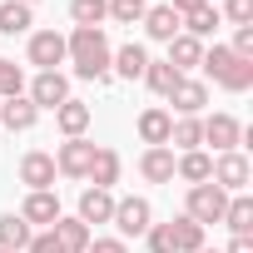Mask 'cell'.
<instances>
[{"label":"cell","mask_w":253,"mask_h":253,"mask_svg":"<svg viewBox=\"0 0 253 253\" xmlns=\"http://www.w3.org/2000/svg\"><path fill=\"white\" fill-rule=\"evenodd\" d=\"M70 15H75L80 30H99V20H104L109 10H104V0H70Z\"/></svg>","instance_id":"cell-26"},{"label":"cell","mask_w":253,"mask_h":253,"mask_svg":"<svg viewBox=\"0 0 253 253\" xmlns=\"http://www.w3.org/2000/svg\"><path fill=\"white\" fill-rule=\"evenodd\" d=\"M169 99H174V104H179V109H184V114H199V109H204V104H209V89H204V84H194V80H184V75H179V84H174V89H169Z\"/></svg>","instance_id":"cell-15"},{"label":"cell","mask_w":253,"mask_h":253,"mask_svg":"<svg viewBox=\"0 0 253 253\" xmlns=\"http://www.w3.org/2000/svg\"><path fill=\"white\" fill-rule=\"evenodd\" d=\"M114 223H119V233H149V204L144 199H119Z\"/></svg>","instance_id":"cell-6"},{"label":"cell","mask_w":253,"mask_h":253,"mask_svg":"<svg viewBox=\"0 0 253 253\" xmlns=\"http://www.w3.org/2000/svg\"><path fill=\"white\" fill-rule=\"evenodd\" d=\"M233 55H238V60L253 55V25H238V35H233Z\"/></svg>","instance_id":"cell-35"},{"label":"cell","mask_w":253,"mask_h":253,"mask_svg":"<svg viewBox=\"0 0 253 253\" xmlns=\"http://www.w3.org/2000/svg\"><path fill=\"white\" fill-rule=\"evenodd\" d=\"M213 179H218V189H243L248 184V159L243 154H223L213 164Z\"/></svg>","instance_id":"cell-13"},{"label":"cell","mask_w":253,"mask_h":253,"mask_svg":"<svg viewBox=\"0 0 253 253\" xmlns=\"http://www.w3.org/2000/svg\"><path fill=\"white\" fill-rule=\"evenodd\" d=\"M20 5H30V0H20Z\"/></svg>","instance_id":"cell-42"},{"label":"cell","mask_w":253,"mask_h":253,"mask_svg":"<svg viewBox=\"0 0 253 253\" xmlns=\"http://www.w3.org/2000/svg\"><path fill=\"white\" fill-rule=\"evenodd\" d=\"M149 248L154 253H174V228L169 223H149Z\"/></svg>","instance_id":"cell-34"},{"label":"cell","mask_w":253,"mask_h":253,"mask_svg":"<svg viewBox=\"0 0 253 253\" xmlns=\"http://www.w3.org/2000/svg\"><path fill=\"white\" fill-rule=\"evenodd\" d=\"M144 30H149L154 40H174V35H179V15H174L169 5H154V10H144Z\"/></svg>","instance_id":"cell-18"},{"label":"cell","mask_w":253,"mask_h":253,"mask_svg":"<svg viewBox=\"0 0 253 253\" xmlns=\"http://www.w3.org/2000/svg\"><path fill=\"white\" fill-rule=\"evenodd\" d=\"M204 139V124L199 119H179V124H169V144H179V149H194Z\"/></svg>","instance_id":"cell-30"},{"label":"cell","mask_w":253,"mask_h":253,"mask_svg":"<svg viewBox=\"0 0 253 253\" xmlns=\"http://www.w3.org/2000/svg\"><path fill=\"white\" fill-rule=\"evenodd\" d=\"M89 179H94V189H109V184L119 179V154H114V149H94V159H89Z\"/></svg>","instance_id":"cell-20"},{"label":"cell","mask_w":253,"mask_h":253,"mask_svg":"<svg viewBox=\"0 0 253 253\" xmlns=\"http://www.w3.org/2000/svg\"><path fill=\"white\" fill-rule=\"evenodd\" d=\"M20 179H25L35 194H40V189H50V184H55V159H50V154H40V149H35V154H25V159H20Z\"/></svg>","instance_id":"cell-8"},{"label":"cell","mask_w":253,"mask_h":253,"mask_svg":"<svg viewBox=\"0 0 253 253\" xmlns=\"http://www.w3.org/2000/svg\"><path fill=\"white\" fill-rule=\"evenodd\" d=\"M199 5H204V0H174V5H169V10H174V15H194Z\"/></svg>","instance_id":"cell-39"},{"label":"cell","mask_w":253,"mask_h":253,"mask_svg":"<svg viewBox=\"0 0 253 253\" xmlns=\"http://www.w3.org/2000/svg\"><path fill=\"white\" fill-rule=\"evenodd\" d=\"M25 248H30V253H65V248H60V238H55V233H40V238H30V243H25Z\"/></svg>","instance_id":"cell-37"},{"label":"cell","mask_w":253,"mask_h":253,"mask_svg":"<svg viewBox=\"0 0 253 253\" xmlns=\"http://www.w3.org/2000/svg\"><path fill=\"white\" fill-rule=\"evenodd\" d=\"M109 218H114L109 189H84L80 194V223H109Z\"/></svg>","instance_id":"cell-9"},{"label":"cell","mask_w":253,"mask_h":253,"mask_svg":"<svg viewBox=\"0 0 253 253\" xmlns=\"http://www.w3.org/2000/svg\"><path fill=\"white\" fill-rule=\"evenodd\" d=\"M65 60V35H55V30H40V35H30V65H45V70H55Z\"/></svg>","instance_id":"cell-5"},{"label":"cell","mask_w":253,"mask_h":253,"mask_svg":"<svg viewBox=\"0 0 253 253\" xmlns=\"http://www.w3.org/2000/svg\"><path fill=\"white\" fill-rule=\"evenodd\" d=\"M228 20L233 25H248L253 20V0H228Z\"/></svg>","instance_id":"cell-36"},{"label":"cell","mask_w":253,"mask_h":253,"mask_svg":"<svg viewBox=\"0 0 253 253\" xmlns=\"http://www.w3.org/2000/svg\"><path fill=\"white\" fill-rule=\"evenodd\" d=\"M35 114H40V109H35L30 99H20V94L0 104V124H10V129H30V124H35Z\"/></svg>","instance_id":"cell-22"},{"label":"cell","mask_w":253,"mask_h":253,"mask_svg":"<svg viewBox=\"0 0 253 253\" xmlns=\"http://www.w3.org/2000/svg\"><path fill=\"white\" fill-rule=\"evenodd\" d=\"M55 238H60V248L65 253H84L89 248V228L80 223V218H55V228H50Z\"/></svg>","instance_id":"cell-14"},{"label":"cell","mask_w":253,"mask_h":253,"mask_svg":"<svg viewBox=\"0 0 253 253\" xmlns=\"http://www.w3.org/2000/svg\"><path fill=\"white\" fill-rule=\"evenodd\" d=\"M20 218H25V223H55V218H60V199H55L50 189H40V194H30V199H25Z\"/></svg>","instance_id":"cell-11"},{"label":"cell","mask_w":253,"mask_h":253,"mask_svg":"<svg viewBox=\"0 0 253 253\" xmlns=\"http://www.w3.org/2000/svg\"><path fill=\"white\" fill-rule=\"evenodd\" d=\"M223 209H228V199H223L218 184H194V189H189V218H194V223H218Z\"/></svg>","instance_id":"cell-3"},{"label":"cell","mask_w":253,"mask_h":253,"mask_svg":"<svg viewBox=\"0 0 253 253\" xmlns=\"http://www.w3.org/2000/svg\"><path fill=\"white\" fill-rule=\"evenodd\" d=\"M0 30H5V35H25L30 30V5H20V0L0 5Z\"/></svg>","instance_id":"cell-29"},{"label":"cell","mask_w":253,"mask_h":253,"mask_svg":"<svg viewBox=\"0 0 253 253\" xmlns=\"http://www.w3.org/2000/svg\"><path fill=\"white\" fill-rule=\"evenodd\" d=\"M218 30V10H209V5H199L194 15H189V35L199 40V35H213Z\"/></svg>","instance_id":"cell-32"},{"label":"cell","mask_w":253,"mask_h":253,"mask_svg":"<svg viewBox=\"0 0 253 253\" xmlns=\"http://www.w3.org/2000/svg\"><path fill=\"white\" fill-rule=\"evenodd\" d=\"M89 253H124V243H119V238H94Z\"/></svg>","instance_id":"cell-38"},{"label":"cell","mask_w":253,"mask_h":253,"mask_svg":"<svg viewBox=\"0 0 253 253\" xmlns=\"http://www.w3.org/2000/svg\"><path fill=\"white\" fill-rule=\"evenodd\" d=\"M55 119H60V129H65L70 139H80V134H84V124H89V104H80V99H65V104L55 109Z\"/></svg>","instance_id":"cell-17"},{"label":"cell","mask_w":253,"mask_h":253,"mask_svg":"<svg viewBox=\"0 0 253 253\" xmlns=\"http://www.w3.org/2000/svg\"><path fill=\"white\" fill-rule=\"evenodd\" d=\"M204 139H209L213 149H233V144L243 139V124H238L233 114H213V119L204 124Z\"/></svg>","instance_id":"cell-10"},{"label":"cell","mask_w":253,"mask_h":253,"mask_svg":"<svg viewBox=\"0 0 253 253\" xmlns=\"http://www.w3.org/2000/svg\"><path fill=\"white\" fill-rule=\"evenodd\" d=\"M119 25H134V20H144V0H109V5H104Z\"/></svg>","instance_id":"cell-31"},{"label":"cell","mask_w":253,"mask_h":253,"mask_svg":"<svg viewBox=\"0 0 253 253\" xmlns=\"http://www.w3.org/2000/svg\"><path fill=\"white\" fill-rule=\"evenodd\" d=\"M174 169H179L189 184H209V179H213V159H209V154H199V149H189Z\"/></svg>","instance_id":"cell-24"},{"label":"cell","mask_w":253,"mask_h":253,"mask_svg":"<svg viewBox=\"0 0 253 253\" xmlns=\"http://www.w3.org/2000/svg\"><path fill=\"white\" fill-rule=\"evenodd\" d=\"M199 253H218V248H199Z\"/></svg>","instance_id":"cell-41"},{"label":"cell","mask_w":253,"mask_h":253,"mask_svg":"<svg viewBox=\"0 0 253 253\" xmlns=\"http://www.w3.org/2000/svg\"><path fill=\"white\" fill-rule=\"evenodd\" d=\"M65 55H75V70L84 80H99L109 70V40H104V30H80L75 25V35L65 40Z\"/></svg>","instance_id":"cell-1"},{"label":"cell","mask_w":253,"mask_h":253,"mask_svg":"<svg viewBox=\"0 0 253 253\" xmlns=\"http://www.w3.org/2000/svg\"><path fill=\"white\" fill-rule=\"evenodd\" d=\"M20 84H25V80H20V70H15L10 60H0V94L15 99V94H20Z\"/></svg>","instance_id":"cell-33"},{"label":"cell","mask_w":253,"mask_h":253,"mask_svg":"<svg viewBox=\"0 0 253 253\" xmlns=\"http://www.w3.org/2000/svg\"><path fill=\"white\" fill-rule=\"evenodd\" d=\"M228 253H253V243H248V238H233V243H228Z\"/></svg>","instance_id":"cell-40"},{"label":"cell","mask_w":253,"mask_h":253,"mask_svg":"<svg viewBox=\"0 0 253 253\" xmlns=\"http://www.w3.org/2000/svg\"><path fill=\"white\" fill-rule=\"evenodd\" d=\"M144 80H149V89H159V94H169V89L179 84V70H174L169 60H149V65H144Z\"/></svg>","instance_id":"cell-27"},{"label":"cell","mask_w":253,"mask_h":253,"mask_svg":"<svg viewBox=\"0 0 253 253\" xmlns=\"http://www.w3.org/2000/svg\"><path fill=\"white\" fill-rule=\"evenodd\" d=\"M169 228H174V253H199V248H204V223H194L189 213L174 218Z\"/></svg>","instance_id":"cell-16"},{"label":"cell","mask_w":253,"mask_h":253,"mask_svg":"<svg viewBox=\"0 0 253 253\" xmlns=\"http://www.w3.org/2000/svg\"><path fill=\"white\" fill-rule=\"evenodd\" d=\"M25 243H30V223H25L20 213H5V218H0V248L15 253V248H25Z\"/></svg>","instance_id":"cell-23"},{"label":"cell","mask_w":253,"mask_h":253,"mask_svg":"<svg viewBox=\"0 0 253 253\" xmlns=\"http://www.w3.org/2000/svg\"><path fill=\"white\" fill-rule=\"evenodd\" d=\"M65 99H70V94H65V75H60V70H45V75L30 84V104H35V109H60Z\"/></svg>","instance_id":"cell-4"},{"label":"cell","mask_w":253,"mask_h":253,"mask_svg":"<svg viewBox=\"0 0 253 253\" xmlns=\"http://www.w3.org/2000/svg\"><path fill=\"white\" fill-rule=\"evenodd\" d=\"M0 253H5V248H0Z\"/></svg>","instance_id":"cell-43"},{"label":"cell","mask_w":253,"mask_h":253,"mask_svg":"<svg viewBox=\"0 0 253 253\" xmlns=\"http://www.w3.org/2000/svg\"><path fill=\"white\" fill-rule=\"evenodd\" d=\"M204 60V45L194 40V35H174L169 40V65L174 70H189V65H199Z\"/></svg>","instance_id":"cell-19"},{"label":"cell","mask_w":253,"mask_h":253,"mask_svg":"<svg viewBox=\"0 0 253 253\" xmlns=\"http://www.w3.org/2000/svg\"><path fill=\"white\" fill-rule=\"evenodd\" d=\"M139 169H144L149 184H169V179H174V154H169V149H149V154L139 159Z\"/></svg>","instance_id":"cell-21"},{"label":"cell","mask_w":253,"mask_h":253,"mask_svg":"<svg viewBox=\"0 0 253 253\" xmlns=\"http://www.w3.org/2000/svg\"><path fill=\"white\" fill-rule=\"evenodd\" d=\"M89 159H94V144H84V139H70V144H60V159H55V169L60 174H89Z\"/></svg>","instance_id":"cell-7"},{"label":"cell","mask_w":253,"mask_h":253,"mask_svg":"<svg viewBox=\"0 0 253 253\" xmlns=\"http://www.w3.org/2000/svg\"><path fill=\"white\" fill-rule=\"evenodd\" d=\"M218 223H228L233 228V238H248V228H253V199H233L228 209H223V218Z\"/></svg>","instance_id":"cell-25"},{"label":"cell","mask_w":253,"mask_h":253,"mask_svg":"<svg viewBox=\"0 0 253 253\" xmlns=\"http://www.w3.org/2000/svg\"><path fill=\"white\" fill-rule=\"evenodd\" d=\"M114 65H119V75H124V80H139V75H144V65H149V55H144V45H124V50L114 55Z\"/></svg>","instance_id":"cell-28"},{"label":"cell","mask_w":253,"mask_h":253,"mask_svg":"<svg viewBox=\"0 0 253 253\" xmlns=\"http://www.w3.org/2000/svg\"><path fill=\"white\" fill-rule=\"evenodd\" d=\"M199 65H204V70H209L223 89H248V84H253V60H238L228 45H213Z\"/></svg>","instance_id":"cell-2"},{"label":"cell","mask_w":253,"mask_h":253,"mask_svg":"<svg viewBox=\"0 0 253 253\" xmlns=\"http://www.w3.org/2000/svg\"><path fill=\"white\" fill-rule=\"evenodd\" d=\"M169 124H174V119H169L164 109H144V114H139V134H144L149 149H164V144H169Z\"/></svg>","instance_id":"cell-12"}]
</instances>
